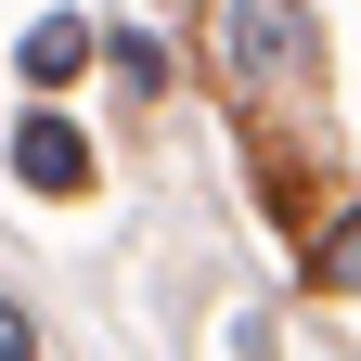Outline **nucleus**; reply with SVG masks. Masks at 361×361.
I'll return each mask as SVG.
<instances>
[{
    "label": "nucleus",
    "instance_id": "1",
    "mask_svg": "<svg viewBox=\"0 0 361 361\" xmlns=\"http://www.w3.org/2000/svg\"><path fill=\"white\" fill-rule=\"evenodd\" d=\"M219 78L245 90V104H310V78H323V39H310V0H219Z\"/></svg>",
    "mask_w": 361,
    "mask_h": 361
},
{
    "label": "nucleus",
    "instance_id": "2",
    "mask_svg": "<svg viewBox=\"0 0 361 361\" xmlns=\"http://www.w3.org/2000/svg\"><path fill=\"white\" fill-rule=\"evenodd\" d=\"M13 180L26 194H90V129L78 116H13Z\"/></svg>",
    "mask_w": 361,
    "mask_h": 361
},
{
    "label": "nucleus",
    "instance_id": "3",
    "mask_svg": "<svg viewBox=\"0 0 361 361\" xmlns=\"http://www.w3.org/2000/svg\"><path fill=\"white\" fill-rule=\"evenodd\" d=\"M78 65H90V26H78V13L26 26V78H39V90H52V78H78Z\"/></svg>",
    "mask_w": 361,
    "mask_h": 361
},
{
    "label": "nucleus",
    "instance_id": "4",
    "mask_svg": "<svg viewBox=\"0 0 361 361\" xmlns=\"http://www.w3.org/2000/svg\"><path fill=\"white\" fill-rule=\"evenodd\" d=\"M310 284H336V297H361V219H336V233L310 245Z\"/></svg>",
    "mask_w": 361,
    "mask_h": 361
},
{
    "label": "nucleus",
    "instance_id": "5",
    "mask_svg": "<svg viewBox=\"0 0 361 361\" xmlns=\"http://www.w3.org/2000/svg\"><path fill=\"white\" fill-rule=\"evenodd\" d=\"M0 361H39V323H26L13 297H0Z\"/></svg>",
    "mask_w": 361,
    "mask_h": 361
}]
</instances>
